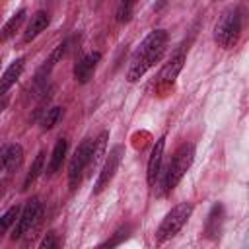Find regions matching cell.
<instances>
[{"label": "cell", "instance_id": "obj_1", "mask_svg": "<svg viewBox=\"0 0 249 249\" xmlns=\"http://www.w3.org/2000/svg\"><path fill=\"white\" fill-rule=\"evenodd\" d=\"M165 45H167V31L165 29H154L150 31L144 41L140 43V47L134 51L128 70H126V80L128 82H138L165 53Z\"/></svg>", "mask_w": 249, "mask_h": 249}, {"label": "cell", "instance_id": "obj_2", "mask_svg": "<svg viewBox=\"0 0 249 249\" xmlns=\"http://www.w3.org/2000/svg\"><path fill=\"white\" fill-rule=\"evenodd\" d=\"M193 160H195V146L191 142L181 144L175 150L169 165L165 167V173H163L161 185H160V195H169L179 185V181L183 179V175L189 171Z\"/></svg>", "mask_w": 249, "mask_h": 249}, {"label": "cell", "instance_id": "obj_3", "mask_svg": "<svg viewBox=\"0 0 249 249\" xmlns=\"http://www.w3.org/2000/svg\"><path fill=\"white\" fill-rule=\"evenodd\" d=\"M241 35V14L237 8H228L214 25V41L222 49H233Z\"/></svg>", "mask_w": 249, "mask_h": 249}, {"label": "cell", "instance_id": "obj_4", "mask_svg": "<svg viewBox=\"0 0 249 249\" xmlns=\"http://www.w3.org/2000/svg\"><path fill=\"white\" fill-rule=\"evenodd\" d=\"M191 212H193V204L191 202H179V204H175L165 214V218L161 220V224L158 226V230H156V243H165L171 237H175L179 233V230L187 224Z\"/></svg>", "mask_w": 249, "mask_h": 249}, {"label": "cell", "instance_id": "obj_5", "mask_svg": "<svg viewBox=\"0 0 249 249\" xmlns=\"http://www.w3.org/2000/svg\"><path fill=\"white\" fill-rule=\"evenodd\" d=\"M91 148H93V140L91 138H86L82 140V144L74 150L70 161H68V183H70V189H76L84 171L88 169V163H89V156H91Z\"/></svg>", "mask_w": 249, "mask_h": 249}, {"label": "cell", "instance_id": "obj_6", "mask_svg": "<svg viewBox=\"0 0 249 249\" xmlns=\"http://www.w3.org/2000/svg\"><path fill=\"white\" fill-rule=\"evenodd\" d=\"M41 214H43V204L39 202V198H31L25 202V206L19 210V216H18V224L14 228V233H12V239H19L23 237L25 233H31V230L39 224L41 220Z\"/></svg>", "mask_w": 249, "mask_h": 249}, {"label": "cell", "instance_id": "obj_7", "mask_svg": "<svg viewBox=\"0 0 249 249\" xmlns=\"http://www.w3.org/2000/svg\"><path fill=\"white\" fill-rule=\"evenodd\" d=\"M121 156H123V146H119V144L113 146L111 152H109V156H107V160H105V163H103V167H101V171H99V177H97V181H95V189H93L95 195H99L105 187H109L111 179L115 177V173H117V169H119Z\"/></svg>", "mask_w": 249, "mask_h": 249}, {"label": "cell", "instance_id": "obj_8", "mask_svg": "<svg viewBox=\"0 0 249 249\" xmlns=\"http://www.w3.org/2000/svg\"><path fill=\"white\" fill-rule=\"evenodd\" d=\"M183 64H185V51H179V53H175V54L163 64V68L160 70V76H158V88L163 89V91L169 89V88L175 84L179 72L183 70Z\"/></svg>", "mask_w": 249, "mask_h": 249}, {"label": "cell", "instance_id": "obj_9", "mask_svg": "<svg viewBox=\"0 0 249 249\" xmlns=\"http://www.w3.org/2000/svg\"><path fill=\"white\" fill-rule=\"evenodd\" d=\"M163 150H165V136H160L150 152V158H148V167H146V179H148V185L154 187L161 175V163H163Z\"/></svg>", "mask_w": 249, "mask_h": 249}, {"label": "cell", "instance_id": "obj_10", "mask_svg": "<svg viewBox=\"0 0 249 249\" xmlns=\"http://www.w3.org/2000/svg\"><path fill=\"white\" fill-rule=\"evenodd\" d=\"M99 60H101V53H99V51H93V53L84 54V56L74 64V80H76L78 84H88V82L93 78V72H95Z\"/></svg>", "mask_w": 249, "mask_h": 249}, {"label": "cell", "instance_id": "obj_11", "mask_svg": "<svg viewBox=\"0 0 249 249\" xmlns=\"http://www.w3.org/2000/svg\"><path fill=\"white\" fill-rule=\"evenodd\" d=\"M23 161V148L19 144H6L0 148V171L14 173L21 167Z\"/></svg>", "mask_w": 249, "mask_h": 249}, {"label": "cell", "instance_id": "obj_12", "mask_svg": "<svg viewBox=\"0 0 249 249\" xmlns=\"http://www.w3.org/2000/svg\"><path fill=\"white\" fill-rule=\"evenodd\" d=\"M23 66H25V60H23V58H16V60L6 68V72H4L2 78H0V97L18 82V78H19L21 72H23Z\"/></svg>", "mask_w": 249, "mask_h": 249}, {"label": "cell", "instance_id": "obj_13", "mask_svg": "<svg viewBox=\"0 0 249 249\" xmlns=\"http://www.w3.org/2000/svg\"><path fill=\"white\" fill-rule=\"evenodd\" d=\"M49 14L47 12H43V10H39V12H35L33 16H31V19H29V23H27V27H25V33H23V41H33L41 31H45L47 29V25H49Z\"/></svg>", "mask_w": 249, "mask_h": 249}, {"label": "cell", "instance_id": "obj_14", "mask_svg": "<svg viewBox=\"0 0 249 249\" xmlns=\"http://www.w3.org/2000/svg\"><path fill=\"white\" fill-rule=\"evenodd\" d=\"M66 150H68V140L66 138H58L56 144H54V148H53L49 165H47V175H54L62 167L64 158H66Z\"/></svg>", "mask_w": 249, "mask_h": 249}, {"label": "cell", "instance_id": "obj_15", "mask_svg": "<svg viewBox=\"0 0 249 249\" xmlns=\"http://www.w3.org/2000/svg\"><path fill=\"white\" fill-rule=\"evenodd\" d=\"M107 140H109V132L107 130H101L99 136L93 140V148H91V156H89V163H88V169H95L97 163L101 161V158L105 156V150H107Z\"/></svg>", "mask_w": 249, "mask_h": 249}, {"label": "cell", "instance_id": "obj_16", "mask_svg": "<svg viewBox=\"0 0 249 249\" xmlns=\"http://www.w3.org/2000/svg\"><path fill=\"white\" fill-rule=\"evenodd\" d=\"M25 16H27V12L25 10H19V12H16L8 21H6V25L2 27V33H0V39L4 41V39H10L18 29H19V25L23 23V19H25Z\"/></svg>", "mask_w": 249, "mask_h": 249}, {"label": "cell", "instance_id": "obj_17", "mask_svg": "<svg viewBox=\"0 0 249 249\" xmlns=\"http://www.w3.org/2000/svg\"><path fill=\"white\" fill-rule=\"evenodd\" d=\"M43 163H45V152H39L37 156H35V161L31 163V167H29V171H27V175H25V181H23V191H27L33 183H35V179L41 175V171H43Z\"/></svg>", "mask_w": 249, "mask_h": 249}, {"label": "cell", "instance_id": "obj_18", "mask_svg": "<svg viewBox=\"0 0 249 249\" xmlns=\"http://www.w3.org/2000/svg\"><path fill=\"white\" fill-rule=\"evenodd\" d=\"M60 117H62V107H51V109H47L45 115H43V119H41V128L43 130H51L60 121Z\"/></svg>", "mask_w": 249, "mask_h": 249}, {"label": "cell", "instance_id": "obj_19", "mask_svg": "<svg viewBox=\"0 0 249 249\" xmlns=\"http://www.w3.org/2000/svg\"><path fill=\"white\" fill-rule=\"evenodd\" d=\"M136 2H138V0H121V2H119V8H117V21H121V23L130 21V18H132V14H134Z\"/></svg>", "mask_w": 249, "mask_h": 249}, {"label": "cell", "instance_id": "obj_20", "mask_svg": "<svg viewBox=\"0 0 249 249\" xmlns=\"http://www.w3.org/2000/svg\"><path fill=\"white\" fill-rule=\"evenodd\" d=\"M19 206L16 204V206H12V208H8L2 216H0V233H4L12 224H16L18 222V216H19Z\"/></svg>", "mask_w": 249, "mask_h": 249}, {"label": "cell", "instance_id": "obj_21", "mask_svg": "<svg viewBox=\"0 0 249 249\" xmlns=\"http://www.w3.org/2000/svg\"><path fill=\"white\" fill-rule=\"evenodd\" d=\"M66 49H68V41H62V43H58L56 47H54V51L51 53V56H49V60H47V64H45V70L49 72L62 56H64V53H66Z\"/></svg>", "mask_w": 249, "mask_h": 249}, {"label": "cell", "instance_id": "obj_22", "mask_svg": "<svg viewBox=\"0 0 249 249\" xmlns=\"http://www.w3.org/2000/svg\"><path fill=\"white\" fill-rule=\"evenodd\" d=\"M56 245H58V241H56L54 231H49V233L41 239V243H39V247H41V249H53V247H56Z\"/></svg>", "mask_w": 249, "mask_h": 249}, {"label": "cell", "instance_id": "obj_23", "mask_svg": "<svg viewBox=\"0 0 249 249\" xmlns=\"http://www.w3.org/2000/svg\"><path fill=\"white\" fill-rule=\"evenodd\" d=\"M0 111H2V109H0Z\"/></svg>", "mask_w": 249, "mask_h": 249}, {"label": "cell", "instance_id": "obj_24", "mask_svg": "<svg viewBox=\"0 0 249 249\" xmlns=\"http://www.w3.org/2000/svg\"><path fill=\"white\" fill-rule=\"evenodd\" d=\"M0 62H2V60H0Z\"/></svg>", "mask_w": 249, "mask_h": 249}]
</instances>
